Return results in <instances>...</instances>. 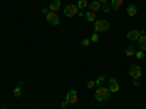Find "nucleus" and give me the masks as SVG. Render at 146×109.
Here are the masks:
<instances>
[{
  "instance_id": "obj_1",
  "label": "nucleus",
  "mask_w": 146,
  "mask_h": 109,
  "mask_svg": "<svg viewBox=\"0 0 146 109\" xmlns=\"http://www.w3.org/2000/svg\"><path fill=\"white\" fill-rule=\"evenodd\" d=\"M110 95H111V92H110L108 87L100 86L98 89H96V92H95V99L98 102H105V100L110 99Z\"/></svg>"
},
{
  "instance_id": "obj_2",
  "label": "nucleus",
  "mask_w": 146,
  "mask_h": 109,
  "mask_svg": "<svg viewBox=\"0 0 146 109\" xmlns=\"http://www.w3.org/2000/svg\"><path fill=\"white\" fill-rule=\"evenodd\" d=\"M129 74H130V77L133 79V81H135V86H139V79H140V76H142V68H140L137 64L131 66V67L129 68Z\"/></svg>"
},
{
  "instance_id": "obj_3",
  "label": "nucleus",
  "mask_w": 146,
  "mask_h": 109,
  "mask_svg": "<svg viewBox=\"0 0 146 109\" xmlns=\"http://www.w3.org/2000/svg\"><path fill=\"white\" fill-rule=\"evenodd\" d=\"M79 98H78V92L76 90H70L67 95H66V100L62 103V109H64L69 103H78Z\"/></svg>"
},
{
  "instance_id": "obj_4",
  "label": "nucleus",
  "mask_w": 146,
  "mask_h": 109,
  "mask_svg": "<svg viewBox=\"0 0 146 109\" xmlns=\"http://www.w3.org/2000/svg\"><path fill=\"white\" fill-rule=\"evenodd\" d=\"M79 12H80V10L78 9V6H75V5H67V6L64 7V16H67V18L78 16Z\"/></svg>"
},
{
  "instance_id": "obj_5",
  "label": "nucleus",
  "mask_w": 146,
  "mask_h": 109,
  "mask_svg": "<svg viewBox=\"0 0 146 109\" xmlns=\"http://www.w3.org/2000/svg\"><path fill=\"white\" fill-rule=\"evenodd\" d=\"M110 29V23L107 20H95V32H104Z\"/></svg>"
},
{
  "instance_id": "obj_6",
  "label": "nucleus",
  "mask_w": 146,
  "mask_h": 109,
  "mask_svg": "<svg viewBox=\"0 0 146 109\" xmlns=\"http://www.w3.org/2000/svg\"><path fill=\"white\" fill-rule=\"evenodd\" d=\"M47 20H48V23L50 25H58V22H60V18H58V15H57V12H48L47 13Z\"/></svg>"
},
{
  "instance_id": "obj_7",
  "label": "nucleus",
  "mask_w": 146,
  "mask_h": 109,
  "mask_svg": "<svg viewBox=\"0 0 146 109\" xmlns=\"http://www.w3.org/2000/svg\"><path fill=\"white\" fill-rule=\"evenodd\" d=\"M108 89L111 93H117L120 90V84H118L117 79H108Z\"/></svg>"
},
{
  "instance_id": "obj_8",
  "label": "nucleus",
  "mask_w": 146,
  "mask_h": 109,
  "mask_svg": "<svg viewBox=\"0 0 146 109\" xmlns=\"http://www.w3.org/2000/svg\"><path fill=\"white\" fill-rule=\"evenodd\" d=\"M137 42H139V47L142 48V51H145L146 50V31L140 32V36H139Z\"/></svg>"
},
{
  "instance_id": "obj_9",
  "label": "nucleus",
  "mask_w": 146,
  "mask_h": 109,
  "mask_svg": "<svg viewBox=\"0 0 146 109\" xmlns=\"http://www.w3.org/2000/svg\"><path fill=\"white\" fill-rule=\"evenodd\" d=\"M139 36H140V31H137V29H131V31L127 33V39H130V41H137V39H139Z\"/></svg>"
},
{
  "instance_id": "obj_10",
  "label": "nucleus",
  "mask_w": 146,
  "mask_h": 109,
  "mask_svg": "<svg viewBox=\"0 0 146 109\" xmlns=\"http://www.w3.org/2000/svg\"><path fill=\"white\" fill-rule=\"evenodd\" d=\"M88 7H89V10H92V12H98V10L101 9V3L98 2V0H94V2H91V3L88 5Z\"/></svg>"
},
{
  "instance_id": "obj_11",
  "label": "nucleus",
  "mask_w": 146,
  "mask_h": 109,
  "mask_svg": "<svg viewBox=\"0 0 146 109\" xmlns=\"http://www.w3.org/2000/svg\"><path fill=\"white\" fill-rule=\"evenodd\" d=\"M60 7H62V3H60V0H53V2L50 3V9H51V12H57V10H60Z\"/></svg>"
},
{
  "instance_id": "obj_12",
  "label": "nucleus",
  "mask_w": 146,
  "mask_h": 109,
  "mask_svg": "<svg viewBox=\"0 0 146 109\" xmlns=\"http://www.w3.org/2000/svg\"><path fill=\"white\" fill-rule=\"evenodd\" d=\"M136 13H137V7L135 6V5H130L129 7H127V15L129 16H136Z\"/></svg>"
},
{
  "instance_id": "obj_13",
  "label": "nucleus",
  "mask_w": 146,
  "mask_h": 109,
  "mask_svg": "<svg viewBox=\"0 0 146 109\" xmlns=\"http://www.w3.org/2000/svg\"><path fill=\"white\" fill-rule=\"evenodd\" d=\"M85 18H86L89 22H95V12H92V10H88L86 13H85Z\"/></svg>"
},
{
  "instance_id": "obj_14",
  "label": "nucleus",
  "mask_w": 146,
  "mask_h": 109,
  "mask_svg": "<svg viewBox=\"0 0 146 109\" xmlns=\"http://www.w3.org/2000/svg\"><path fill=\"white\" fill-rule=\"evenodd\" d=\"M135 54H136L135 47H133V45H129V47L126 48V55H127V57H131V55H135Z\"/></svg>"
},
{
  "instance_id": "obj_15",
  "label": "nucleus",
  "mask_w": 146,
  "mask_h": 109,
  "mask_svg": "<svg viewBox=\"0 0 146 109\" xmlns=\"http://www.w3.org/2000/svg\"><path fill=\"white\" fill-rule=\"evenodd\" d=\"M123 3H124V0H113L111 7L113 9H120L121 6H123Z\"/></svg>"
},
{
  "instance_id": "obj_16",
  "label": "nucleus",
  "mask_w": 146,
  "mask_h": 109,
  "mask_svg": "<svg viewBox=\"0 0 146 109\" xmlns=\"http://www.w3.org/2000/svg\"><path fill=\"white\" fill-rule=\"evenodd\" d=\"M76 6H78V9H79V10H82V9H86V7H88V2H86V0H79Z\"/></svg>"
},
{
  "instance_id": "obj_17",
  "label": "nucleus",
  "mask_w": 146,
  "mask_h": 109,
  "mask_svg": "<svg viewBox=\"0 0 146 109\" xmlns=\"http://www.w3.org/2000/svg\"><path fill=\"white\" fill-rule=\"evenodd\" d=\"M13 96H15V98H21V96H22V89H21V87H15Z\"/></svg>"
},
{
  "instance_id": "obj_18",
  "label": "nucleus",
  "mask_w": 146,
  "mask_h": 109,
  "mask_svg": "<svg viewBox=\"0 0 146 109\" xmlns=\"http://www.w3.org/2000/svg\"><path fill=\"white\" fill-rule=\"evenodd\" d=\"M105 81V77L104 76H101V77H98V79H96L95 80V84H96V86H101V84Z\"/></svg>"
},
{
  "instance_id": "obj_19",
  "label": "nucleus",
  "mask_w": 146,
  "mask_h": 109,
  "mask_svg": "<svg viewBox=\"0 0 146 109\" xmlns=\"http://www.w3.org/2000/svg\"><path fill=\"white\" fill-rule=\"evenodd\" d=\"M91 41H92V42H98V41H100V36H98V33H96V32L91 36Z\"/></svg>"
},
{
  "instance_id": "obj_20",
  "label": "nucleus",
  "mask_w": 146,
  "mask_h": 109,
  "mask_svg": "<svg viewBox=\"0 0 146 109\" xmlns=\"http://www.w3.org/2000/svg\"><path fill=\"white\" fill-rule=\"evenodd\" d=\"M135 55H136V58H137V60H142V58H145V54H143V51H137Z\"/></svg>"
},
{
  "instance_id": "obj_21",
  "label": "nucleus",
  "mask_w": 146,
  "mask_h": 109,
  "mask_svg": "<svg viewBox=\"0 0 146 109\" xmlns=\"http://www.w3.org/2000/svg\"><path fill=\"white\" fill-rule=\"evenodd\" d=\"M89 44H91V39H88V38H83V39H82V45H83V47H88Z\"/></svg>"
},
{
  "instance_id": "obj_22",
  "label": "nucleus",
  "mask_w": 146,
  "mask_h": 109,
  "mask_svg": "<svg viewBox=\"0 0 146 109\" xmlns=\"http://www.w3.org/2000/svg\"><path fill=\"white\" fill-rule=\"evenodd\" d=\"M94 86H95V80H91V81L86 83V87H88V89H92Z\"/></svg>"
},
{
  "instance_id": "obj_23",
  "label": "nucleus",
  "mask_w": 146,
  "mask_h": 109,
  "mask_svg": "<svg viewBox=\"0 0 146 109\" xmlns=\"http://www.w3.org/2000/svg\"><path fill=\"white\" fill-rule=\"evenodd\" d=\"M102 9H104V12H110L111 10V7L108 6V3H104V6H102Z\"/></svg>"
},
{
  "instance_id": "obj_24",
  "label": "nucleus",
  "mask_w": 146,
  "mask_h": 109,
  "mask_svg": "<svg viewBox=\"0 0 146 109\" xmlns=\"http://www.w3.org/2000/svg\"><path fill=\"white\" fill-rule=\"evenodd\" d=\"M98 2H100V3H107L108 0H98Z\"/></svg>"
},
{
  "instance_id": "obj_25",
  "label": "nucleus",
  "mask_w": 146,
  "mask_h": 109,
  "mask_svg": "<svg viewBox=\"0 0 146 109\" xmlns=\"http://www.w3.org/2000/svg\"><path fill=\"white\" fill-rule=\"evenodd\" d=\"M0 109H6V108H0Z\"/></svg>"
}]
</instances>
